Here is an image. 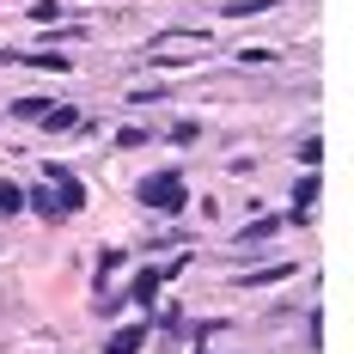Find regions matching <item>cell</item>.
I'll list each match as a JSON object with an SVG mask.
<instances>
[{"label": "cell", "instance_id": "obj_1", "mask_svg": "<svg viewBox=\"0 0 354 354\" xmlns=\"http://www.w3.org/2000/svg\"><path fill=\"white\" fill-rule=\"evenodd\" d=\"M135 196H141L147 208H165V214H183L189 208V183L177 171H153V177H141L135 183Z\"/></svg>", "mask_w": 354, "mask_h": 354}, {"label": "cell", "instance_id": "obj_2", "mask_svg": "<svg viewBox=\"0 0 354 354\" xmlns=\"http://www.w3.org/2000/svg\"><path fill=\"white\" fill-rule=\"evenodd\" d=\"M208 43H214L208 31H196V37H159L147 55H153V62H196V55H208Z\"/></svg>", "mask_w": 354, "mask_h": 354}, {"label": "cell", "instance_id": "obj_3", "mask_svg": "<svg viewBox=\"0 0 354 354\" xmlns=\"http://www.w3.org/2000/svg\"><path fill=\"white\" fill-rule=\"evenodd\" d=\"M177 269H183V263H171V269H159V263H147L141 275H135V281H129V299H135V306H153V299H159V287L171 281Z\"/></svg>", "mask_w": 354, "mask_h": 354}, {"label": "cell", "instance_id": "obj_4", "mask_svg": "<svg viewBox=\"0 0 354 354\" xmlns=\"http://www.w3.org/2000/svg\"><path fill=\"white\" fill-rule=\"evenodd\" d=\"M43 177L55 183V196H62V214H73V208H86V183L68 171V165H43Z\"/></svg>", "mask_w": 354, "mask_h": 354}, {"label": "cell", "instance_id": "obj_5", "mask_svg": "<svg viewBox=\"0 0 354 354\" xmlns=\"http://www.w3.org/2000/svg\"><path fill=\"white\" fill-rule=\"evenodd\" d=\"M12 62H25V68H43V73H68V68H73L62 49H25V55L12 49Z\"/></svg>", "mask_w": 354, "mask_h": 354}, {"label": "cell", "instance_id": "obj_6", "mask_svg": "<svg viewBox=\"0 0 354 354\" xmlns=\"http://www.w3.org/2000/svg\"><path fill=\"white\" fill-rule=\"evenodd\" d=\"M110 354H141L147 348V324H122V330H110Z\"/></svg>", "mask_w": 354, "mask_h": 354}, {"label": "cell", "instance_id": "obj_7", "mask_svg": "<svg viewBox=\"0 0 354 354\" xmlns=\"http://www.w3.org/2000/svg\"><path fill=\"white\" fill-rule=\"evenodd\" d=\"M287 275H299L293 263H269V269H250V275H239V287H275V281H287Z\"/></svg>", "mask_w": 354, "mask_h": 354}, {"label": "cell", "instance_id": "obj_8", "mask_svg": "<svg viewBox=\"0 0 354 354\" xmlns=\"http://www.w3.org/2000/svg\"><path fill=\"white\" fill-rule=\"evenodd\" d=\"M281 226H287V220H275V214H257V220H250L245 232H239V245H263V239H275Z\"/></svg>", "mask_w": 354, "mask_h": 354}, {"label": "cell", "instance_id": "obj_9", "mask_svg": "<svg viewBox=\"0 0 354 354\" xmlns=\"http://www.w3.org/2000/svg\"><path fill=\"white\" fill-rule=\"evenodd\" d=\"M275 6H287V0H220L226 19H257V12H275Z\"/></svg>", "mask_w": 354, "mask_h": 354}, {"label": "cell", "instance_id": "obj_10", "mask_svg": "<svg viewBox=\"0 0 354 354\" xmlns=\"http://www.w3.org/2000/svg\"><path fill=\"white\" fill-rule=\"evenodd\" d=\"M43 129H49V135H73V129H80V110H73V104H49Z\"/></svg>", "mask_w": 354, "mask_h": 354}, {"label": "cell", "instance_id": "obj_11", "mask_svg": "<svg viewBox=\"0 0 354 354\" xmlns=\"http://www.w3.org/2000/svg\"><path fill=\"white\" fill-rule=\"evenodd\" d=\"M25 208H37L43 220H62V196H55V189H31V196H25Z\"/></svg>", "mask_w": 354, "mask_h": 354}, {"label": "cell", "instance_id": "obj_12", "mask_svg": "<svg viewBox=\"0 0 354 354\" xmlns=\"http://www.w3.org/2000/svg\"><path fill=\"white\" fill-rule=\"evenodd\" d=\"M312 202H318V171L293 177V208H306V214H312Z\"/></svg>", "mask_w": 354, "mask_h": 354}, {"label": "cell", "instance_id": "obj_13", "mask_svg": "<svg viewBox=\"0 0 354 354\" xmlns=\"http://www.w3.org/2000/svg\"><path fill=\"white\" fill-rule=\"evenodd\" d=\"M49 116V98H19L12 104V122H43Z\"/></svg>", "mask_w": 354, "mask_h": 354}, {"label": "cell", "instance_id": "obj_14", "mask_svg": "<svg viewBox=\"0 0 354 354\" xmlns=\"http://www.w3.org/2000/svg\"><path fill=\"white\" fill-rule=\"evenodd\" d=\"M31 19L37 25H62V0H31Z\"/></svg>", "mask_w": 354, "mask_h": 354}, {"label": "cell", "instance_id": "obj_15", "mask_svg": "<svg viewBox=\"0 0 354 354\" xmlns=\"http://www.w3.org/2000/svg\"><path fill=\"white\" fill-rule=\"evenodd\" d=\"M25 208V189L19 183H0V214H19Z\"/></svg>", "mask_w": 354, "mask_h": 354}, {"label": "cell", "instance_id": "obj_16", "mask_svg": "<svg viewBox=\"0 0 354 354\" xmlns=\"http://www.w3.org/2000/svg\"><path fill=\"white\" fill-rule=\"evenodd\" d=\"M318 159H324V147H318V135H312V141H299V165H306V171H318Z\"/></svg>", "mask_w": 354, "mask_h": 354}, {"label": "cell", "instance_id": "obj_17", "mask_svg": "<svg viewBox=\"0 0 354 354\" xmlns=\"http://www.w3.org/2000/svg\"><path fill=\"white\" fill-rule=\"evenodd\" d=\"M196 354H202V348H196Z\"/></svg>", "mask_w": 354, "mask_h": 354}]
</instances>
